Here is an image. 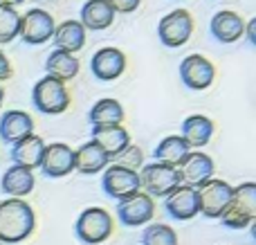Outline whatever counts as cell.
Returning <instances> with one entry per match:
<instances>
[{"mask_svg": "<svg viewBox=\"0 0 256 245\" xmlns=\"http://www.w3.org/2000/svg\"><path fill=\"white\" fill-rule=\"evenodd\" d=\"M36 230V214L22 198H4L0 202V243L16 245Z\"/></svg>", "mask_w": 256, "mask_h": 245, "instance_id": "obj_1", "label": "cell"}, {"mask_svg": "<svg viewBox=\"0 0 256 245\" xmlns=\"http://www.w3.org/2000/svg\"><path fill=\"white\" fill-rule=\"evenodd\" d=\"M256 218V184L243 182L234 187L232 198L227 202L225 212L220 214V223L230 230H245Z\"/></svg>", "mask_w": 256, "mask_h": 245, "instance_id": "obj_2", "label": "cell"}, {"mask_svg": "<svg viewBox=\"0 0 256 245\" xmlns=\"http://www.w3.org/2000/svg\"><path fill=\"white\" fill-rule=\"evenodd\" d=\"M32 104L43 115H61L70 106V92L63 81L45 74L32 88Z\"/></svg>", "mask_w": 256, "mask_h": 245, "instance_id": "obj_3", "label": "cell"}, {"mask_svg": "<svg viewBox=\"0 0 256 245\" xmlns=\"http://www.w3.org/2000/svg\"><path fill=\"white\" fill-rule=\"evenodd\" d=\"M74 234L84 245H99L112 236V216L102 207H88L74 223Z\"/></svg>", "mask_w": 256, "mask_h": 245, "instance_id": "obj_4", "label": "cell"}, {"mask_svg": "<svg viewBox=\"0 0 256 245\" xmlns=\"http://www.w3.org/2000/svg\"><path fill=\"white\" fill-rule=\"evenodd\" d=\"M137 174H140V189H144V194L150 198H166L180 187L178 171L162 162H148Z\"/></svg>", "mask_w": 256, "mask_h": 245, "instance_id": "obj_5", "label": "cell"}, {"mask_svg": "<svg viewBox=\"0 0 256 245\" xmlns=\"http://www.w3.org/2000/svg\"><path fill=\"white\" fill-rule=\"evenodd\" d=\"M194 34V18L186 9H173L158 22V38L164 48H182Z\"/></svg>", "mask_w": 256, "mask_h": 245, "instance_id": "obj_6", "label": "cell"}, {"mask_svg": "<svg viewBox=\"0 0 256 245\" xmlns=\"http://www.w3.org/2000/svg\"><path fill=\"white\" fill-rule=\"evenodd\" d=\"M54 27L56 20L50 12L45 9H27L20 16V25H18V38L25 45H45L48 40H52Z\"/></svg>", "mask_w": 256, "mask_h": 245, "instance_id": "obj_7", "label": "cell"}, {"mask_svg": "<svg viewBox=\"0 0 256 245\" xmlns=\"http://www.w3.org/2000/svg\"><path fill=\"white\" fill-rule=\"evenodd\" d=\"M232 187L230 182L220 178H212L198 187V214H202L204 218H212V220H218L220 214L225 212L227 202L232 198Z\"/></svg>", "mask_w": 256, "mask_h": 245, "instance_id": "obj_8", "label": "cell"}, {"mask_svg": "<svg viewBox=\"0 0 256 245\" xmlns=\"http://www.w3.org/2000/svg\"><path fill=\"white\" fill-rule=\"evenodd\" d=\"M214 160L202 151H189L186 158L176 166L178 171V182L180 187H191L198 189L202 187L207 180L214 178Z\"/></svg>", "mask_w": 256, "mask_h": 245, "instance_id": "obj_9", "label": "cell"}, {"mask_svg": "<svg viewBox=\"0 0 256 245\" xmlns=\"http://www.w3.org/2000/svg\"><path fill=\"white\" fill-rule=\"evenodd\" d=\"M102 189L108 198L112 200H124V198L132 196V194L142 192L140 189V174L130 169H124V166H117V164H108L104 169L102 176Z\"/></svg>", "mask_w": 256, "mask_h": 245, "instance_id": "obj_10", "label": "cell"}, {"mask_svg": "<svg viewBox=\"0 0 256 245\" xmlns=\"http://www.w3.org/2000/svg\"><path fill=\"white\" fill-rule=\"evenodd\" d=\"M180 81L189 90H207L216 79V68L202 54H189L180 61Z\"/></svg>", "mask_w": 256, "mask_h": 245, "instance_id": "obj_11", "label": "cell"}, {"mask_svg": "<svg viewBox=\"0 0 256 245\" xmlns=\"http://www.w3.org/2000/svg\"><path fill=\"white\" fill-rule=\"evenodd\" d=\"M117 218L124 228H140L146 225L155 214V202L150 196H146L144 192H137L132 196L124 198L117 202Z\"/></svg>", "mask_w": 256, "mask_h": 245, "instance_id": "obj_12", "label": "cell"}, {"mask_svg": "<svg viewBox=\"0 0 256 245\" xmlns=\"http://www.w3.org/2000/svg\"><path fill=\"white\" fill-rule=\"evenodd\" d=\"M40 174L45 178H66L74 171V148L63 142L45 144L43 160H40Z\"/></svg>", "mask_w": 256, "mask_h": 245, "instance_id": "obj_13", "label": "cell"}, {"mask_svg": "<svg viewBox=\"0 0 256 245\" xmlns=\"http://www.w3.org/2000/svg\"><path fill=\"white\" fill-rule=\"evenodd\" d=\"M90 70L99 81H115L126 70V54L117 48H102L90 56Z\"/></svg>", "mask_w": 256, "mask_h": 245, "instance_id": "obj_14", "label": "cell"}, {"mask_svg": "<svg viewBox=\"0 0 256 245\" xmlns=\"http://www.w3.org/2000/svg\"><path fill=\"white\" fill-rule=\"evenodd\" d=\"M164 214L171 220H191L198 216V189L178 187L164 198Z\"/></svg>", "mask_w": 256, "mask_h": 245, "instance_id": "obj_15", "label": "cell"}, {"mask_svg": "<svg viewBox=\"0 0 256 245\" xmlns=\"http://www.w3.org/2000/svg\"><path fill=\"white\" fill-rule=\"evenodd\" d=\"M245 32V20L240 18V14L232 12V9H222V12H216L209 20V34H212L214 40L218 43H236V40L243 36Z\"/></svg>", "mask_w": 256, "mask_h": 245, "instance_id": "obj_16", "label": "cell"}, {"mask_svg": "<svg viewBox=\"0 0 256 245\" xmlns=\"http://www.w3.org/2000/svg\"><path fill=\"white\" fill-rule=\"evenodd\" d=\"M43 151H45V142L38 135H27V138L18 140L16 144H12V151H9V158H12L14 164L25 166V169L34 171L40 166V160H43Z\"/></svg>", "mask_w": 256, "mask_h": 245, "instance_id": "obj_17", "label": "cell"}, {"mask_svg": "<svg viewBox=\"0 0 256 245\" xmlns=\"http://www.w3.org/2000/svg\"><path fill=\"white\" fill-rule=\"evenodd\" d=\"M90 133H92V142L110 158V162L130 144V135L124 126H92Z\"/></svg>", "mask_w": 256, "mask_h": 245, "instance_id": "obj_18", "label": "cell"}, {"mask_svg": "<svg viewBox=\"0 0 256 245\" xmlns=\"http://www.w3.org/2000/svg\"><path fill=\"white\" fill-rule=\"evenodd\" d=\"M117 14L112 12L108 0H86L79 14V22L84 25V30L90 32H102L115 22Z\"/></svg>", "mask_w": 256, "mask_h": 245, "instance_id": "obj_19", "label": "cell"}, {"mask_svg": "<svg viewBox=\"0 0 256 245\" xmlns=\"http://www.w3.org/2000/svg\"><path fill=\"white\" fill-rule=\"evenodd\" d=\"M34 133V120L22 110H7L0 117V140L4 144H16L18 140Z\"/></svg>", "mask_w": 256, "mask_h": 245, "instance_id": "obj_20", "label": "cell"}, {"mask_svg": "<svg viewBox=\"0 0 256 245\" xmlns=\"http://www.w3.org/2000/svg\"><path fill=\"white\" fill-rule=\"evenodd\" d=\"M34 184H36L34 171L18 164L9 166L2 174V180H0V189H2V194L7 198H25L27 194H32Z\"/></svg>", "mask_w": 256, "mask_h": 245, "instance_id": "obj_21", "label": "cell"}, {"mask_svg": "<svg viewBox=\"0 0 256 245\" xmlns=\"http://www.w3.org/2000/svg\"><path fill=\"white\" fill-rule=\"evenodd\" d=\"M108 164H110V158H108L92 140L81 144V146L74 151V171L81 176L102 174Z\"/></svg>", "mask_w": 256, "mask_h": 245, "instance_id": "obj_22", "label": "cell"}, {"mask_svg": "<svg viewBox=\"0 0 256 245\" xmlns=\"http://www.w3.org/2000/svg\"><path fill=\"white\" fill-rule=\"evenodd\" d=\"M52 43L54 50H61V52L74 54L79 50H84L86 45V30L79 20H63L54 27L52 34Z\"/></svg>", "mask_w": 256, "mask_h": 245, "instance_id": "obj_23", "label": "cell"}, {"mask_svg": "<svg viewBox=\"0 0 256 245\" xmlns=\"http://www.w3.org/2000/svg\"><path fill=\"white\" fill-rule=\"evenodd\" d=\"M214 135V122L204 115H189L180 126V138L189 148H202Z\"/></svg>", "mask_w": 256, "mask_h": 245, "instance_id": "obj_24", "label": "cell"}, {"mask_svg": "<svg viewBox=\"0 0 256 245\" xmlns=\"http://www.w3.org/2000/svg\"><path fill=\"white\" fill-rule=\"evenodd\" d=\"M45 72L48 76L52 79H58V81H72L76 74H79V58L74 54H68V52H61V50H52L45 58Z\"/></svg>", "mask_w": 256, "mask_h": 245, "instance_id": "obj_25", "label": "cell"}, {"mask_svg": "<svg viewBox=\"0 0 256 245\" xmlns=\"http://www.w3.org/2000/svg\"><path fill=\"white\" fill-rule=\"evenodd\" d=\"M88 122L92 126H122L124 122V106L117 99H99L88 112Z\"/></svg>", "mask_w": 256, "mask_h": 245, "instance_id": "obj_26", "label": "cell"}, {"mask_svg": "<svg viewBox=\"0 0 256 245\" xmlns=\"http://www.w3.org/2000/svg\"><path fill=\"white\" fill-rule=\"evenodd\" d=\"M189 151L191 148L186 146L184 140H182L180 135H168V138H164L162 142L155 146L153 158H155V162H162V164L173 166V169H176V166L186 158V153Z\"/></svg>", "mask_w": 256, "mask_h": 245, "instance_id": "obj_27", "label": "cell"}, {"mask_svg": "<svg viewBox=\"0 0 256 245\" xmlns=\"http://www.w3.org/2000/svg\"><path fill=\"white\" fill-rule=\"evenodd\" d=\"M142 245H178V234L164 223H150L142 232Z\"/></svg>", "mask_w": 256, "mask_h": 245, "instance_id": "obj_28", "label": "cell"}, {"mask_svg": "<svg viewBox=\"0 0 256 245\" xmlns=\"http://www.w3.org/2000/svg\"><path fill=\"white\" fill-rule=\"evenodd\" d=\"M18 25H20V14L14 7L0 4V43H12L18 36Z\"/></svg>", "mask_w": 256, "mask_h": 245, "instance_id": "obj_29", "label": "cell"}, {"mask_svg": "<svg viewBox=\"0 0 256 245\" xmlns=\"http://www.w3.org/2000/svg\"><path fill=\"white\" fill-rule=\"evenodd\" d=\"M112 164L124 166V169H130V171H137V169H142V166H144V153H142L140 146L128 144L120 156L112 158Z\"/></svg>", "mask_w": 256, "mask_h": 245, "instance_id": "obj_30", "label": "cell"}, {"mask_svg": "<svg viewBox=\"0 0 256 245\" xmlns=\"http://www.w3.org/2000/svg\"><path fill=\"white\" fill-rule=\"evenodd\" d=\"M115 14H132L142 4V0H108Z\"/></svg>", "mask_w": 256, "mask_h": 245, "instance_id": "obj_31", "label": "cell"}, {"mask_svg": "<svg viewBox=\"0 0 256 245\" xmlns=\"http://www.w3.org/2000/svg\"><path fill=\"white\" fill-rule=\"evenodd\" d=\"M12 63H9V58H7V54L2 52V50H0V84H2V81H7L9 76H12Z\"/></svg>", "mask_w": 256, "mask_h": 245, "instance_id": "obj_32", "label": "cell"}, {"mask_svg": "<svg viewBox=\"0 0 256 245\" xmlns=\"http://www.w3.org/2000/svg\"><path fill=\"white\" fill-rule=\"evenodd\" d=\"M254 27H256V18H252V20H248V22H245V32H243V34H248L250 45H256V34H254Z\"/></svg>", "mask_w": 256, "mask_h": 245, "instance_id": "obj_33", "label": "cell"}, {"mask_svg": "<svg viewBox=\"0 0 256 245\" xmlns=\"http://www.w3.org/2000/svg\"><path fill=\"white\" fill-rule=\"evenodd\" d=\"M22 2H25V0H0V4H4V7H14V9Z\"/></svg>", "mask_w": 256, "mask_h": 245, "instance_id": "obj_34", "label": "cell"}, {"mask_svg": "<svg viewBox=\"0 0 256 245\" xmlns=\"http://www.w3.org/2000/svg\"><path fill=\"white\" fill-rule=\"evenodd\" d=\"M2 102H4V90H2V86H0V106H2Z\"/></svg>", "mask_w": 256, "mask_h": 245, "instance_id": "obj_35", "label": "cell"}]
</instances>
